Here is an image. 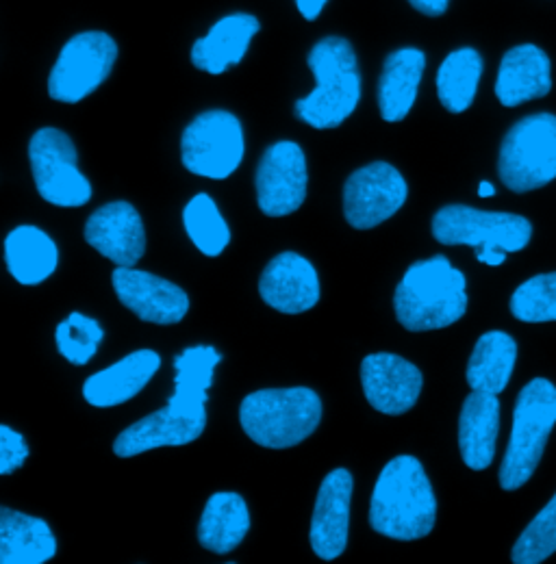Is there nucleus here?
Listing matches in <instances>:
<instances>
[{
    "label": "nucleus",
    "mask_w": 556,
    "mask_h": 564,
    "mask_svg": "<svg viewBox=\"0 0 556 564\" xmlns=\"http://www.w3.org/2000/svg\"><path fill=\"white\" fill-rule=\"evenodd\" d=\"M432 235L443 246H495L520 252L531 243L533 226L515 213L479 212L466 205H448L435 213Z\"/></svg>",
    "instance_id": "obj_10"
},
{
    "label": "nucleus",
    "mask_w": 556,
    "mask_h": 564,
    "mask_svg": "<svg viewBox=\"0 0 556 564\" xmlns=\"http://www.w3.org/2000/svg\"><path fill=\"white\" fill-rule=\"evenodd\" d=\"M4 261L15 281L31 286L55 274L60 250L42 228L18 226L4 239Z\"/></svg>",
    "instance_id": "obj_25"
},
{
    "label": "nucleus",
    "mask_w": 556,
    "mask_h": 564,
    "mask_svg": "<svg viewBox=\"0 0 556 564\" xmlns=\"http://www.w3.org/2000/svg\"><path fill=\"white\" fill-rule=\"evenodd\" d=\"M322 420V402L307 387L264 389L244 398L239 423L261 447L289 449L309 438Z\"/></svg>",
    "instance_id": "obj_4"
},
{
    "label": "nucleus",
    "mask_w": 556,
    "mask_h": 564,
    "mask_svg": "<svg viewBox=\"0 0 556 564\" xmlns=\"http://www.w3.org/2000/svg\"><path fill=\"white\" fill-rule=\"evenodd\" d=\"M329 0H296V9L298 13L307 20V22H313L322 15L324 7H327Z\"/></svg>",
    "instance_id": "obj_37"
},
{
    "label": "nucleus",
    "mask_w": 556,
    "mask_h": 564,
    "mask_svg": "<svg viewBox=\"0 0 556 564\" xmlns=\"http://www.w3.org/2000/svg\"><path fill=\"white\" fill-rule=\"evenodd\" d=\"M29 458V447L24 436L9 425H0V476H9L24 465Z\"/></svg>",
    "instance_id": "obj_34"
},
{
    "label": "nucleus",
    "mask_w": 556,
    "mask_h": 564,
    "mask_svg": "<svg viewBox=\"0 0 556 564\" xmlns=\"http://www.w3.org/2000/svg\"><path fill=\"white\" fill-rule=\"evenodd\" d=\"M474 250H477V259L485 265H491V268L502 265L506 261V254H509L506 250L495 248V246H481V248H474Z\"/></svg>",
    "instance_id": "obj_36"
},
{
    "label": "nucleus",
    "mask_w": 556,
    "mask_h": 564,
    "mask_svg": "<svg viewBox=\"0 0 556 564\" xmlns=\"http://www.w3.org/2000/svg\"><path fill=\"white\" fill-rule=\"evenodd\" d=\"M483 57L474 48L452 51L437 70V96L446 111L463 113L472 107L483 76Z\"/></svg>",
    "instance_id": "obj_28"
},
{
    "label": "nucleus",
    "mask_w": 556,
    "mask_h": 564,
    "mask_svg": "<svg viewBox=\"0 0 556 564\" xmlns=\"http://www.w3.org/2000/svg\"><path fill=\"white\" fill-rule=\"evenodd\" d=\"M517 344L502 330L485 333L470 356L468 384L472 391L500 395L515 369Z\"/></svg>",
    "instance_id": "obj_27"
},
{
    "label": "nucleus",
    "mask_w": 556,
    "mask_h": 564,
    "mask_svg": "<svg viewBox=\"0 0 556 564\" xmlns=\"http://www.w3.org/2000/svg\"><path fill=\"white\" fill-rule=\"evenodd\" d=\"M111 282L118 300L141 322L172 326L179 324L190 311V297L181 286L150 272L118 268Z\"/></svg>",
    "instance_id": "obj_14"
},
{
    "label": "nucleus",
    "mask_w": 556,
    "mask_h": 564,
    "mask_svg": "<svg viewBox=\"0 0 556 564\" xmlns=\"http://www.w3.org/2000/svg\"><path fill=\"white\" fill-rule=\"evenodd\" d=\"M222 354L211 346L188 348L174 358V393L168 404L179 409L201 411L207 404V391L213 382V369Z\"/></svg>",
    "instance_id": "obj_29"
},
{
    "label": "nucleus",
    "mask_w": 556,
    "mask_h": 564,
    "mask_svg": "<svg viewBox=\"0 0 556 564\" xmlns=\"http://www.w3.org/2000/svg\"><path fill=\"white\" fill-rule=\"evenodd\" d=\"M556 552V494L513 545L515 564H539Z\"/></svg>",
    "instance_id": "obj_32"
},
{
    "label": "nucleus",
    "mask_w": 556,
    "mask_h": 564,
    "mask_svg": "<svg viewBox=\"0 0 556 564\" xmlns=\"http://www.w3.org/2000/svg\"><path fill=\"white\" fill-rule=\"evenodd\" d=\"M409 4L428 18H439L448 11L450 0H409Z\"/></svg>",
    "instance_id": "obj_35"
},
{
    "label": "nucleus",
    "mask_w": 556,
    "mask_h": 564,
    "mask_svg": "<svg viewBox=\"0 0 556 564\" xmlns=\"http://www.w3.org/2000/svg\"><path fill=\"white\" fill-rule=\"evenodd\" d=\"M87 243L118 268H136L146 252V232L138 209L129 203H109L89 215Z\"/></svg>",
    "instance_id": "obj_16"
},
{
    "label": "nucleus",
    "mask_w": 556,
    "mask_h": 564,
    "mask_svg": "<svg viewBox=\"0 0 556 564\" xmlns=\"http://www.w3.org/2000/svg\"><path fill=\"white\" fill-rule=\"evenodd\" d=\"M103 339V326L81 313H70L68 319H64L55 330L57 350L72 365H87Z\"/></svg>",
    "instance_id": "obj_33"
},
{
    "label": "nucleus",
    "mask_w": 556,
    "mask_h": 564,
    "mask_svg": "<svg viewBox=\"0 0 556 564\" xmlns=\"http://www.w3.org/2000/svg\"><path fill=\"white\" fill-rule=\"evenodd\" d=\"M205 425L207 409L194 411L165 404V409L150 413L148 417L122 430L114 443V452L120 458H131L165 445H188L205 432Z\"/></svg>",
    "instance_id": "obj_15"
},
{
    "label": "nucleus",
    "mask_w": 556,
    "mask_h": 564,
    "mask_svg": "<svg viewBox=\"0 0 556 564\" xmlns=\"http://www.w3.org/2000/svg\"><path fill=\"white\" fill-rule=\"evenodd\" d=\"M407 181L383 161L370 163L348 176L344 185V215L356 230H370L403 209L407 203Z\"/></svg>",
    "instance_id": "obj_11"
},
{
    "label": "nucleus",
    "mask_w": 556,
    "mask_h": 564,
    "mask_svg": "<svg viewBox=\"0 0 556 564\" xmlns=\"http://www.w3.org/2000/svg\"><path fill=\"white\" fill-rule=\"evenodd\" d=\"M183 224L192 243L205 257H220L231 241L228 224L207 194H199L188 203L183 212Z\"/></svg>",
    "instance_id": "obj_30"
},
{
    "label": "nucleus",
    "mask_w": 556,
    "mask_h": 564,
    "mask_svg": "<svg viewBox=\"0 0 556 564\" xmlns=\"http://www.w3.org/2000/svg\"><path fill=\"white\" fill-rule=\"evenodd\" d=\"M309 68L316 87L296 100V116L318 129H338L354 113L361 100V70L352 44L340 35H327L309 51Z\"/></svg>",
    "instance_id": "obj_3"
},
{
    "label": "nucleus",
    "mask_w": 556,
    "mask_h": 564,
    "mask_svg": "<svg viewBox=\"0 0 556 564\" xmlns=\"http://www.w3.org/2000/svg\"><path fill=\"white\" fill-rule=\"evenodd\" d=\"M57 554V541L44 519L0 508V563L44 564Z\"/></svg>",
    "instance_id": "obj_24"
},
{
    "label": "nucleus",
    "mask_w": 556,
    "mask_h": 564,
    "mask_svg": "<svg viewBox=\"0 0 556 564\" xmlns=\"http://www.w3.org/2000/svg\"><path fill=\"white\" fill-rule=\"evenodd\" d=\"M307 159L296 141L272 143L257 167V203L268 217L298 212L307 198Z\"/></svg>",
    "instance_id": "obj_12"
},
{
    "label": "nucleus",
    "mask_w": 556,
    "mask_h": 564,
    "mask_svg": "<svg viewBox=\"0 0 556 564\" xmlns=\"http://www.w3.org/2000/svg\"><path fill=\"white\" fill-rule=\"evenodd\" d=\"M421 371L396 354H370L361 362V384L370 406L383 415H405L421 393Z\"/></svg>",
    "instance_id": "obj_13"
},
{
    "label": "nucleus",
    "mask_w": 556,
    "mask_h": 564,
    "mask_svg": "<svg viewBox=\"0 0 556 564\" xmlns=\"http://www.w3.org/2000/svg\"><path fill=\"white\" fill-rule=\"evenodd\" d=\"M29 161L40 196L55 207H83L92 185L78 170V154L60 129H40L29 143Z\"/></svg>",
    "instance_id": "obj_9"
},
{
    "label": "nucleus",
    "mask_w": 556,
    "mask_h": 564,
    "mask_svg": "<svg viewBox=\"0 0 556 564\" xmlns=\"http://www.w3.org/2000/svg\"><path fill=\"white\" fill-rule=\"evenodd\" d=\"M500 181L515 194L546 187L556 178V116L535 113L515 122L498 156Z\"/></svg>",
    "instance_id": "obj_6"
},
{
    "label": "nucleus",
    "mask_w": 556,
    "mask_h": 564,
    "mask_svg": "<svg viewBox=\"0 0 556 564\" xmlns=\"http://www.w3.org/2000/svg\"><path fill=\"white\" fill-rule=\"evenodd\" d=\"M466 276L437 254L414 263L396 286L394 306L400 326L411 333L448 328L468 311Z\"/></svg>",
    "instance_id": "obj_2"
},
{
    "label": "nucleus",
    "mask_w": 556,
    "mask_h": 564,
    "mask_svg": "<svg viewBox=\"0 0 556 564\" xmlns=\"http://www.w3.org/2000/svg\"><path fill=\"white\" fill-rule=\"evenodd\" d=\"M250 530V512L237 494L209 497L199 523V543L213 554L233 552Z\"/></svg>",
    "instance_id": "obj_26"
},
{
    "label": "nucleus",
    "mask_w": 556,
    "mask_h": 564,
    "mask_svg": "<svg viewBox=\"0 0 556 564\" xmlns=\"http://www.w3.org/2000/svg\"><path fill=\"white\" fill-rule=\"evenodd\" d=\"M479 196H481V198H491V196H495V187H493L491 183L483 181V183H481V187H479Z\"/></svg>",
    "instance_id": "obj_38"
},
{
    "label": "nucleus",
    "mask_w": 556,
    "mask_h": 564,
    "mask_svg": "<svg viewBox=\"0 0 556 564\" xmlns=\"http://www.w3.org/2000/svg\"><path fill=\"white\" fill-rule=\"evenodd\" d=\"M118 44L105 31H83L64 44L51 76L49 96L64 105H76L94 94L114 70Z\"/></svg>",
    "instance_id": "obj_8"
},
{
    "label": "nucleus",
    "mask_w": 556,
    "mask_h": 564,
    "mask_svg": "<svg viewBox=\"0 0 556 564\" xmlns=\"http://www.w3.org/2000/svg\"><path fill=\"white\" fill-rule=\"evenodd\" d=\"M500 430V402L498 395L474 391L466 398L459 417V449L463 463L483 471L495 456V441Z\"/></svg>",
    "instance_id": "obj_23"
},
{
    "label": "nucleus",
    "mask_w": 556,
    "mask_h": 564,
    "mask_svg": "<svg viewBox=\"0 0 556 564\" xmlns=\"http://www.w3.org/2000/svg\"><path fill=\"white\" fill-rule=\"evenodd\" d=\"M511 313L526 324L556 322V272L520 284L511 295Z\"/></svg>",
    "instance_id": "obj_31"
},
{
    "label": "nucleus",
    "mask_w": 556,
    "mask_h": 564,
    "mask_svg": "<svg viewBox=\"0 0 556 564\" xmlns=\"http://www.w3.org/2000/svg\"><path fill=\"white\" fill-rule=\"evenodd\" d=\"M161 367L154 350H138L89 376L83 384V398L96 409H111L133 400Z\"/></svg>",
    "instance_id": "obj_21"
},
{
    "label": "nucleus",
    "mask_w": 556,
    "mask_h": 564,
    "mask_svg": "<svg viewBox=\"0 0 556 564\" xmlns=\"http://www.w3.org/2000/svg\"><path fill=\"white\" fill-rule=\"evenodd\" d=\"M261 300L285 315H298L313 308L320 300L316 268L296 252L275 257L259 281Z\"/></svg>",
    "instance_id": "obj_18"
},
{
    "label": "nucleus",
    "mask_w": 556,
    "mask_h": 564,
    "mask_svg": "<svg viewBox=\"0 0 556 564\" xmlns=\"http://www.w3.org/2000/svg\"><path fill=\"white\" fill-rule=\"evenodd\" d=\"M550 57L535 44H522L504 53L495 78V96L504 107L544 98L553 89Z\"/></svg>",
    "instance_id": "obj_20"
},
{
    "label": "nucleus",
    "mask_w": 556,
    "mask_h": 564,
    "mask_svg": "<svg viewBox=\"0 0 556 564\" xmlns=\"http://www.w3.org/2000/svg\"><path fill=\"white\" fill-rule=\"evenodd\" d=\"M350 499H352V476L348 469H333L316 499L309 541L318 558L335 561L344 554L350 528Z\"/></svg>",
    "instance_id": "obj_17"
},
{
    "label": "nucleus",
    "mask_w": 556,
    "mask_h": 564,
    "mask_svg": "<svg viewBox=\"0 0 556 564\" xmlns=\"http://www.w3.org/2000/svg\"><path fill=\"white\" fill-rule=\"evenodd\" d=\"M261 31V22L253 13H228L220 18L207 35L194 42L192 46V64L207 74H224L233 66H239L255 40Z\"/></svg>",
    "instance_id": "obj_19"
},
{
    "label": "nucleus",
    "mask_w": 556,
    "mask_h": 564,
    "mask_svg": "<svg viewBox=\"0 0 556 564\" xmlns=\"http://www.w3.org/2000/svg\"><path fill=\"white\" fill-rule=\"evenodd\" d=\"M556 423V387L546 378L531 380L517 395L506 454L500 465V487L522 489L544 458Z\"/></svg>",
    "instance_id": "obj_5"
},
{
    "label": "nucleus",
    "mask_w": 556,
    "mask_h": 564,
    "mask_svg": "<svg viewBox=\"0 0 556 564\" xmlns=\"http://www.w3.org/2000/svg\"><path fill=\"white\" fill-rule=\"evenodd\" d=\"M424 70L426 55L419 48H398L385 59L378 80V109L385 122H403L411 113Z\"/></svg>",
    "instance_id": "obj_22"
},
{
    "label": "nucleus",
    "mask_w": 556,
    "mask_h": 564,
    "mask_svg": "<svg viewBox=\"0 0 556 564\" xmlns=\"http://www.w3.org/2000/svg\"><path fill=\"white\" fill-rule=\"evenodd\" d=\"M435 521L437 499L421 463L407 454L396 456L383 467L372 491V530L396 541H417L432 532Z\"/></svg>",
    "instance_id": "obj_1"
},
{
    "label": "nucleus",
    "mask_w": 556,
    "mask_h": 564,
    "mask_svg": "<svg viewBox=\"0 0 556 564\" xmlns=\"http://www.w3.org/2000/svg\"><path fill=\"white\" fill-rule=\"evenodd\" d=\"M246 140L239 118L224 109L196 116L181 138L185 170L213 181L228 178L244 161Z\"/></svg>",
    "instance_id": "obj_7"
}]
</instances>
